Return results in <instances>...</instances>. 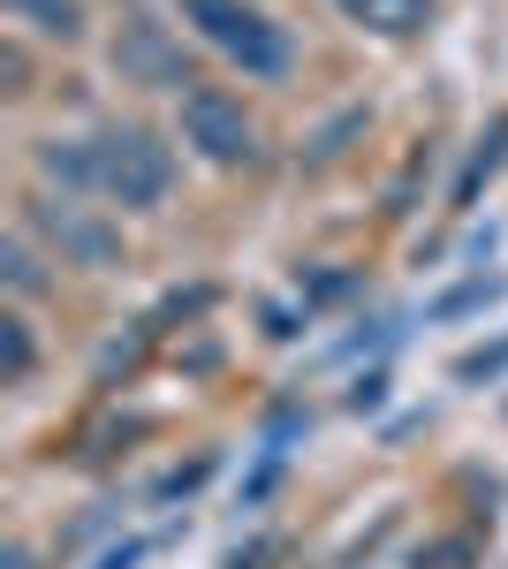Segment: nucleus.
I'll list each match as a JSON object with an SVG mask.
<instances>
[{"instance_id":"6e6552de","label":"nucleus","mask_w":508,"mask_h":569,"mask_svg":"<svg viewBox=\"0 0 508 569\" xmlns=\"http://www.w3.org/2000/svg\"><path fill=\"white\" fill-rule=\"evenodd\" d=\"M31 365H39L31 327H23V319H0V380H8V388H23V380H31Z\"/></svg>"},{"instance_id":"f03ea898","label":"nucleus","mask_w":508,"mask_h":569,"mask_svg":"<svg viewBox=\"0 0 508 569\" xmlns=\"http://www.w3.org/2000/svg\"><path fill=\"white\" fill-rule=\"evenodd\" d=\"M91 152H99V190L122 198V206H137V213L160 206L175 190V152L152 130H107Z\"/></svg>"},{"instance_id":"9b49d317","label":"nucleus","mask_w":508,"mask_h":569,"mask_svg":"<svg viewBox=\"0 0 508 569\" xmlns=\"http://www.w3.org/2000/svg\"><path fill=\"white\" fill-rule=\"evenodd\" d=\"M0 569H31V555H23V547H8V555H0Z\"/></svg>"},{"instance_id":"7ed1b4c3","label":"nucleus","mask_w":508,"mask_h":569,"mask_svg":"<svg viewBox=\"0 0 508 569\" xmlns=\"http://www.w3.org/2000/svg\"><path fill=\"white\" fill-rule=\"evenodd\" d=\"M182 137L206 152L212 168H243V160H258L251 114H243L228 91H182Z\"/></svg>"},{"instance_id":"0eeeda50","label":"nucleus","mask_w":508,"mask_h":569,"mask_svg":"<svg viewBox=\"0 0 508 569\" xmlns=\"http://www.w3.org/2000/svg\"><path fill=\"white\" fill-rule=\"evenodd\" d=\"M16 23H39L46 39H84V8L77 0H8Z\"/></svg>"},{"instance_id":"1a4fd4ad","label":"nucleus","mask_w":508,"mask_h":569,"mask_svg":"<svg viewBox=\"0 0 508 569\" xmlns=\"http://www.w3.org/2000/svg\"><path fill=\"white\" fill-rule=\"evenodd\" d=\"M0 273H8V289H16V297H39V289H46V273H39V259H31V243H8V251H0Z\"/></svg>"},{"instance_id":"20e7f679","label":"nucleus","mask_w":508,"mask_h":569,"mask_svg":"<svg viewBox=\"0 0 508 569\" xmlns=\"http://www.w3.org/2000/svg\"><path fill=\"white\" fill-rule=\"evenodd\" d=\"M31 228H39L69 266H114L122 259V236H114L107 220H91L84 206H69V198H31Z\"/></svg>"},{"instance_id":"f257e3e1","label":"nucleus","mask_w":508,"mask_h":569,"mask_svg":"<svg viewBox=\"0 0 508 569\" xmlns=\"http://www.w3.org/2000/svg\"><path fill=\"white\" fill-rule=\"evenodd\" d=\"M182 16L206 31V46H220L243 77H258V84H281L289 77V61H297V46H289V31L281 23H266L258 8H243V0H182Z\"/></svg>"},{"instance_id":"9d476101","label":"nucleus","mask_w":508,"mask_h":569,"mask_svg":"<svg viewBox=\"0 0 508 569\" xmlns=\"http://www.w3.org/2000/svg\"><path fill=\"white\" fill-rule=\"evenodd\" d=\"M501 152H508V122H501V130H494V144H486V152L470 160V176H464V206H470V198H478V182H486V176H494V168H501Z\"/></svg>"},{"instance_id":"39448f33","label":"nucleus","mask_w":508,"mask_h":569,"mask_svg":"<svg viewBox=\"0 0 508 569\" xmlns=\"http://www.w3.org/2000/svg\"><path fill=\"white\" fill-rule=\"evenodd\" d=\"M114 69H122L129 84H160V91H182L190 84V69H182V53L160 39V23H145V16H129L122 39H114Z\"/></svg>"},{"instance_id":"423d86ee","label":"nucleus","mask_w":508,"mask_h":569,"mask_svg":"<svg viewBox=\"0 0 508 569\" xmlns=\"http://www.w3.org/2000/svg\"><path fill=\"white\" fill-rule=\"evenodd\" d=\"M341 16H357L365 31H380V39H418L425 16H432V0H335Z\"/></svg>"}]
</instances>
